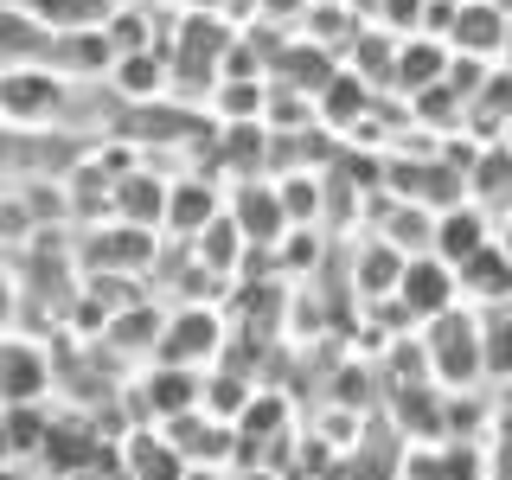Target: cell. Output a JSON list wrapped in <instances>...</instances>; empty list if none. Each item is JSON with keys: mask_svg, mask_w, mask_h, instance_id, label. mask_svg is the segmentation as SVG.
<instances>
[{"mask_svg": "<svg viewBox=\"0 0 512 480\" xmlns=\"http://www.w3.org/2000/svg\"><path fill=\"white\" fill-rule=\"evenodd\" d=\"M224 314L218 301H173L167 320H160V346H154V365H180V372H212L224 365Z\"/></svg>", "mask_w": 512, "mask_h": 480, "instance_id": "1", "label": "cell"}, {"mask_svg": "<svg viewBox=\"0 0 512 480\" xmlns=\"http://www.w3.org/2000/svg\"><path fill=\"white\" fill-rule=\"evenodd\" d=\"M423 372L436 391H468L474 378H487V365H480V314H468V301L423 327Z\"/></svg>", "mask_w": 512, "mask_h": 480, "instance_id": "2", "label": "cell"}, {"mask_svg": "<svg viewBox=\"0 0 512 480\" xmlns=\"http://www.w3.org/2000/svg\"><path fill=\"white\" fill-rule=\"evenodd\" d=\"M397 308H404V320H442L448 308H461V282H455V269L442 263V256H410L404 263V276H397Z\"/></svg>", "mask_w": 512, "mask_h": 480, "instance_id": "3", "label": "cell"}, {"mask_svg": "<svg viewBox=\"0 0 512 480\" xmlns=\"http://www.w3.org/2000/svg\"><path fill=\"white\" fill-rule=\"evenodd\" d=\"M231 224L244 231V244H250V250H269V256H276V244L288 237L282 192H276V186H263V180L237 186V199H231Z\"/></svg>", "mask_w": 512, "mask_h": 480, "instance_id": "4", "label": "cell"}, {"mask_svg": "<svg viewBox=\"0 0 512 480\" xmlns=\"http://www.w3.org/2000/svg\"><path fill=\"white\" fill-rule=\"evenodd\" d=\"M256 391H263V384H256L237 359H224V365H212V372H205V384H199V410L212 416V423L237 429V416L250 410V397H256Z\"/></svg>", "mask_w": 512, "mask_h": 480, "instance_id": "5", "label": "cell"}, {"mask_svg": "<svg viewBox=\"0 0 512 480\" xmlns=\"http://www.w3.org/2000/svg\"><path fill=\"white\" fill-rule=\"evenodd\" d=\"M186 256H192V263H199L212 282H237V263L250 256V244H244V231L231 224V212H218L199 237H192V250H186Z\"/></svg>", "mask_w": 512, "mask_h": 480, "instance_id": "6", "label": "cell"}, {"mask_svg": "<svg viewBox=\"0 0 512 480\" xmlns=\"http://www.w3.org/2000/svg\"><path fill=\"white\" fill-rule=\"evenodd\" d=\"M455 282H461V301H480V308H506V301H512V263H506V250H500V244L474 250L468 263L455 269Z\"/></svg>", "mask_w": 512, "mask_h": 480, "instance_id": "7", "label": "cell"}, {"mask_svg": "<svg viewBox=\"0 0 512 480\" xmlns=\"http://www.w3.org/2000/svg\"><path fill=\"white\" fill-rule=\"evenodd\" d=\"M212 218H218V186H205V180L167 186V218H160V224H167L173 237H186V244H192V237H199Z\"/></svg>", "mask_w": 512, "mask_h": 480, "instance_id": "8", "label": "cell"}, {"mask_svg": "<svg viewBox=\"0 0 512 480\" xmlns=\"http://www.w3.org/2000/svg\"><path fill=\"white\" fill-rule=\"evenodd\" d=\"M493 237H487V224H480V212H468V205H455V212H442L436 218V244H429V256H442L448 269H461L474 250H487Z\"/></svg>", "mask_w": 512, "mask_h": 480, "instance_id": "9", "label": "cell"}, {"mask_svg": "<svg viewBox=\"0 0 512 480\" xmlns=\"http://www.w3.org/2000/svg\"><path fill=\"white\" fill-rule=\"evenodd\" d=\"M480 365L493 378H512V301L480 314Z\"/></svg>", "mask_w": 512, "mask_h": 480, "instance_id": "10", "label": "cell"}, {"mask_svg": "<svg viewBox=\"0 0 512 480\" xmlns=\"http://www.w3.org/2000/svg\"><path fill=\"white\" fill-rule=\"evenodd\" d=\"M52 103H58V90L45 84V77H32V71L0 84V109H7V116H52Z\"/></svg>", "mask_w": 512, "mask_h": 480, "instance_id": "11", "label": "cell"}, {"mask_svg": "<svg viewBox=\"0 0 512 480\" xmlns=\"http://www.w3.org/2000/svg\"><path fill=\"white\" fill-rule=\"evenodd\" d=\"M224 480H288V474H276V468H263V461H237Z\"/></svg>", "mask_w": 512, "mask_h": 480, "instance_id": "12", "label": "cell"}, {"mask_svg": "<svg viewBox=\"0 0 512 480\" xmlns=\"http://www.w3.org/2000/svg\"><path fill=\"white\" fill-rule=\"evenodd\" d=\"M224 474H231V468H186L180 480H224Z\"/></svg>", "mask_w": 512, "mask_h": 480, "instance_id": "13", "label": "cell"}, {"mask_svg": "<svg viewBox=\"0 0 512 480\" xmlns=\"http://www.w3.org/2000/svg\"><path fill=\"white\" fill-rule=\"evenodd\" d=\"M500 250H506V263H512V218H506V231H500Z\"/></svg>", "mask_w": 512, "mask_h": 480, "instance_id": "14", "label": "cell"}]
</instances>
